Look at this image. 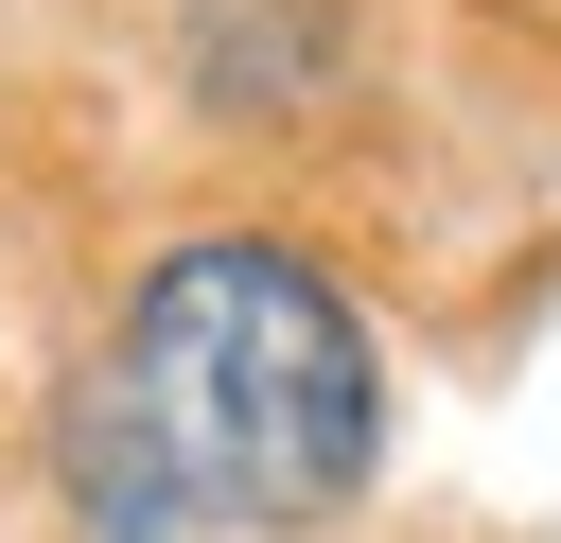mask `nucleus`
I'll return each instance as SVG.
<instances>
[{"instance_id":"1","label":"nucleus","mask_w":561,"mask_h":543,"mask_svg":"<svg viewBox=\"0 0 561 543\" xmlns=\"http://www.w3.org/2000/svg\"><path fill=\"white\" fill-rule=\"evenodd\" d=\"M368 438H386L368 315L263 228H193L123 298V350L70 403V473L105 543H298L351 508Z\"/></svg>"}]
</instances>
